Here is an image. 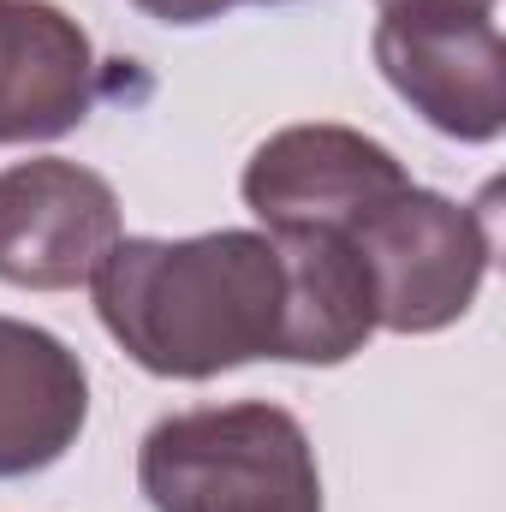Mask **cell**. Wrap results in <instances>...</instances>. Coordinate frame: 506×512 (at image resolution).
Masks as SVG:
<instances>
[{"mask_svg": "<svg viewBox=\"0 0 506 512\" xmlns=\"http://www.w3.org/2000/svg\"><path fill=\"white\" fill-rule=\"evenodd\" d=\"M90 292L114 346L167 382H215L256 358H292V274L274 233L120 239Z\"/></svg>", "mask_w": 506, "mask_h": 512, "instance_id": "1", "label": "cell"}, {"mask_svg": "<svg viewBox=\"0 0 506 512\" xmlns=\"http://www.w3.org/2000/svg\"><path fill=\"white\" fill-rule=\"evenodd\" d=\"M137 489L155 512H322L316 447L268 399L161 417L137 447Z\"/></svg>", "mask_w": 506, "mask_h": 512, "instance_id": "2", "label": "cell"}, {"mask_svg": "<svg viewBox=\"0 0 506 512\" xmlns=\"http://www.w3.org/2000/svg\"><path fill=\"white\" fill-rule=\"evenodd\" d=\"M352 251L370 274L376 328L441 334L477 304L495 256V227H489V209L405 185L370 221H358Z\"/></svg>", "mask_w": 506, "mask_h": 512, "instance_id": "3", "label": "cell"}, {"mask_svg": "<svg viewBox=\"0 0 506 512\" xmlns=\"http://www.w3.org/2000/svg\"><path fill=\"white\" fill-rule=\"evenodd\" d=\"M381 78L459 143H495L506 126V42L495 12L459 0L381 6L370 36Z\"/></svg>", "mask_w": 506, "mask_h": 512, "instance_id": "4", "label": "cell"}, {"mask_svg": "<svg viewBox=\"0 0 506 512\" xmlns=\"http://www.w3.org/2000/svg\"><path fill=\"white\" fill-rule=\"evenodd\" d=\"M411 185L405 161L352 126H286L245 161V209L262 233H340L352 239L381 203Z\"/></svg>", "mask_w": 506, "mask_h": 512, "instance_id": "5", "label": "cell"}, {"mask_svg": "<svg viewBox=\"0 0 506 512\" xmlns=\"http://www.w3.org/2000/svg\"><path fill=\"white\" fill-rule=\"evenodd\" d=\"M120 245V197L102 173L42 155L0 173V280L24 292L90 286Z\"/></svg>", "mask_w": 506, "mask_h": 512, "instance_id": "6", "label": "cell"}, {"mask_svg": "<svg viewBox=\"0 0 506 512\" xmlns=\"http://www.w3.org/2000/svg\"><path fill=\"white\" fill-rule=\"evenodd\" d=\"M96 102L90 30L48 0H0V143H48Z\"/></svg>", "mask_w": 506, "mask_h": 512, "instance_id": "7", "label": "cell"}, {"mask_svg": "<svg viewBox=\"0 0 506 512\" xmlns=\"http://www.w3.org/2000/svg\"><path fill=\"white\" fill-rule=\"evenodd\" d=\"M90 423V376L66 340L0 316V483L60 465Z\"/></svg>", "mask_w": 506, "mask_h": 512, "instance_id": "8", "label": "cell"}, {"mask_svg": "<svg viewBox=\"0 0 506 512\" xmlns=\"http://www.w3.org/2000/svg\"><path fill=\"white\" fill-rule=\"evenodd\" d=\"M143 18H161V24H209L221 12H233V0H131Z\"/></svg>", "mask_w": 506, "mask_h": 512, "instance_id": "9", "label": "cell"}, {"mask_svg": "<svg viewBox=\"0 0 506 512\" xmlns=\"http://www.w3.org/2000/svg\"><path fill=\"white\" fill-rule=\"evenodd\" d=\"M376 6H411V0H376ZM459 6H483V12H495V0H459Z\"/></svg>", "mask_w": 506, "mask_h": 512, "instance_id": "10", "label": "cell"}, {"mask_svg": "<svg viewBox=\"0 0 506 512\" xmlns=\"http://www.w3.org/2000/svg\"><path fill=\"white\" fill-rule=\"evenodd\" d=\"M233 6H280V0H233Z\"/></svg>", "mask_w": 506, "mask_h": 512, "instance_id": "11", "label": "cell"}]
</instances>
